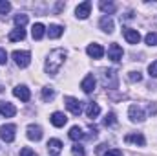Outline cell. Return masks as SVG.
<instances>
[{"label":"cell","mask_w":157,"mask_h":156,"mask_svg":"<svg viewBox=\"0 0 157 156\" xmlns=\"http://www.w3.org/2000/svg\"><path fill=\"white\" fill-rule=\"evenodd\" d=\"M64 59H66V50L57 48V50L49 51V55H48V59H46V64H44L46 74H49V76H57L59 70H60V66L64 64Z\"/></svg>","instance_id":"cell-1"},{"label":"cell","mask_w":157,"mask_h":156,"mask_svg":"<svg viewBox=\"0 0 157 156\" xmlns=\"http://www.w3.org/2000/svg\"><path fill=\"white\" fill-rule=\"evenodd\" d=\"M13 61H15V64L18 66V68H26V66H29V63H31V53L29 51H20V50H15L13 51Z\"/></svg>","instance_id":"cell-2"},{"label":"cell","mask_w":157,"mask_h":156,"mask_svg":"<svg viewBox=\"0 0 157 156\" xmlns=\"http://www.w3.org/2000/svg\"><path fill=\"white\" fill-rule=\"evenodd\" d=\"M117 72L115 70H102V86L104 88H117Z\"/></svg>","instance_id":"cell-3"},{"label":"cell","mask_w":157,"mask_h":156,"mask_svg":"<svg viewBox=\"0 0 157 156\" xmlns=\"http://www.w3.org/2000/svg\"><path fill=\"white\" fill-rule=\"evenodd\" d=\"M15 130H17V127H15L13 123L2 125V127H0V138H2L6 143H11V142L15 140Z\"/></svg>","instance_id":"cell-4"},{"label":"cell","mask_w":157,"mask_h":156,"mask_svg":"<svg viewBox=\"0 0 157 156\" xmlns=\"http://www.w3.org/2000/svg\"><path fill=\"white\" fill-rule=\"evenodd\" d=\"M128 117H130V121H133V123H143L144 121V110L139 107V105H132L130 109H128Z\"/></svg>","instance_id":"cell-5"},{"label":"cell","mask_w":157,"mask_h":156,"mask_svg":"<svg viewBox=\"0 0 157 156\" xmlns=\"http://www.w3.org/2000/svg\"><path fill=\"white\" fill-rule=\"evenodd\" d=\"M13 96H15V97H18L20 101H29L31 92H29V88H28V86L18 84V86H15V88H13Z\"/></svg>","instance_id":"cell-6"},{"label":"cell","mask_w":157,"mask_h":156,"mask_svg":"<svg viewBox=\"0 0 157 156\" xmlns=\"http://www.w3.org/2000/svg\"><path fill=\"white\" fill-rule=\"evenodd\" d=\"M90 11H91V2H90V0H86V2H82V4H78V6H77L75 15H77L80 20H84V18H88V17H90Z\"/></svg>","instance_id":"cell-7"},{"label":"cell","mask_w":157,"mask_h":156,"mask_svg":"<svg viewBox=\"0 0 157 156\" xmlns=\"http://www.w3.org/2000/svg\"><path fill=\"white\" fill-rule=\"evenodd\" d=\"M26 134H28V138L31 142H40L42 140V127H39V125H29L26 129Z\"/></svg>","instance_id":"cell-8"},{"label":"cell","mask_w":157,"mask_h":156,"mask_svg":"<svg viewBox=\"0 0 157 156\" xmlns=\"http://www.w3.org/2000/svg\"><path fill=\"white\" fill-rule=\"evenodd\" d=\"M66 107H68V110L73 116H78L82 112V105H80V101L75 99V97H66Z\"/></svg>","instance_id":"cell-9"},{"label":"cell","mask_w":157,"mask_h":156,"mask_svg":"<svg viewBox=\"0 0 157 156\" xmlns=\"http://www.w3.org/2000/svg\"><path fill=\"white\" fill-rule=\"evenodd\" d=\"M108 57L113 61V63H119L121 59H122V48L119 46V44H110V48H108Z\"/></svg>","instance_id":"cell-10"},{"label":"cell","mask_w":157,"mask_h":156,"mask_svg":"<svg viewBox=\"0 0 157 156\" xmlns=\"http://www.w3.org/2000/svg\"><path fill=\"white\" fill-rule=\"evenodd\" d=\"M86 53L90 55V57H93V59H101L102 55H104V48L101 46V44H90L88 48H86Z\"/></svg>","instance_id":"cell-11"},{"label":"cell","mask_w":157,"mask_h":156,"mask_svg":"<svg viewBox=\"0 0 157 156\" xmlns=\"http://www.w3.org/2000/svg\"><path fill=\"white\" fill-rule=\"evenodd\" d=\"M0 114L4 117H13L17 114V109L11 103H7V101H0Z\"/></svg>","instance_id":"cell-12"},{"label":"cell","mask_w":157,"mask_h":156,"mask_svg":"<svg viewBox=\"0 0 157 156\" xmlns=\"http://www.w3.org/2000/svg\"><path fill=\"white\" fill-rule=\"evenodd\" d=\"M124 142H126V143H135V145H139V147H143V145L146 143V140H144V136H143L141 132H135V134H126Z\"/></svg>","instance_id":"cell-13"},{"label":"cell","mask_w":157,"mask_h":156,"mask_svg":"<svg viewBox=\"0 0 157 156\" xmlns=\"http://www.w3.org/2000/svg\"><path fill=\"white\" fill-rule=\"evenodd\" d=\"M124 39L128 40L130 44H139L141 40V35L137 30H132V28H124Z\"/></svg>","instance_id":"cell-14"},{"label":"cell","mask_w":157,"mask_h":156,"mask_svg":"<svg viewBox=\"0 0 157 156\" xmlns=\"http://www.w3.org/2000/svg\"><path fill=\"white\" fill-rule=\"evenodd\" d=\"M80 88H82L86 94L93 92V90H95V77H93V76H86V77L82 79V83H80Z\"/></svg>","instance_id":"cell-15"},{"label":"cell","mask_w":157,"mask_h":156,"mask_svg":"<svg viewBox=\"0 0 157 156\" xmlns=\"http://www.w3.org/2000/svg\"><path fill=\"white\" fill-rule=\"evenodd\" d=\"M49 119H51V123L55 127H64L68 123V117H66V114H62V112H53Z\"/></svg>","instance_id":"cell-16"},{"label":"cell","mask_w":157,"mask_h":156,"mask_svg":"<svg viewBox=\"0 0 157 156\" xmlns=\"http://www.w3.org/2000/svg\"><path fill=\"white\" fill-rule=\"evenodd\" d=\"M99 7H101L102 13H106V17H110V15L115 13V9H117V6H115L113 2H106V0H101V2H99Z\"/></svg>","instance_id":"cell-17"},{"label":"cell","mask_w":157,"mask_h":156,"mask_svg":"<svg viewBox=\"0 0 157 156\" xmlns=\"http://www.w3.org/2000/svg\"><path fill=\"white\" fill-rule=\"evenodd\" d=\"M62 31H64V28L59 26V24H51V26L46 30V33H48L49 39H59V37L62 35Z\"/></svg>","instance_id":"cell-18"},{"label":"cell","mask_w":157,"mask_h":156,"mask_svg":"<svg viewBox=\"0 0 157 156\" xmlns=\"http://www.w3.org/2000/svg\"><path fill=\"white\" fill-rule=\"evenodd\" d=\"M7 39L11 40V42H17V40H24L26 39V30L24 28H15L9 35H7Z\"/></svg>","instance_id":"cell-19"},{"label":"cell","mask_w":157,"mask_h":156,"mask_svg":"<svg viewBox=\"0 0 157 156\" xmlns=\"http://www.w3.org/2000/svg\"><path fill=\"white\" fill-rule=\"evenodd\" d=\"M62 147H64V145H62V142H60V140H57V138H53V140H49V142H48V151H49V153H53V154H59V153L62 151Z\"/></svg>","instance_id":"cell-20"},{"label":"cell","mask_w":157,"mask_h":156,"mask_svg":"<svg viewBox=\"0 0 157 156\" xmlns=\"http://www.w3.org/2000/svg\"><path fill=\"white\" fill-rule=\"evenodd\" d=\"M44 33H46V26H44V24H40V22L33 24V28H31V35H33V39L40 40L42 37H44Z\"/></svg>","instance_id":"cell-21"},{"label":"cell","mask_w":157,"mask_h":156,"mask_svg":"<svg viewBox=\"0 0 157 156\" xmlns=\"http://www.w3.org/2000/svg\"><path fill=\"white\" fill-rule=\"evenodd\" d=\"M68 134H70V138H71L73 142H80V140H84V138H86V134H84V130H82L80 127H77V125H75V127H71Z\"/></svg>","instance_id":"cell-22"},{"label":"cell","mask_w":157,"mask_h":156,"mask_svg":"<svg viewBox=\"0 0 157 156\" xmlns=\"http://www.w3.org/2000/svg\"><path fill=\"white\" fill-rule=\"evenodd\" d=\"M101 114V107L97 105V103H86V116L88 117H97Z\"/></svg>","instance_id":"cell-23"},{"label":"cell","mask_w":157,"mask_h":156,"mask_svg":"<svg viewBox=\"0 0 157 156\" xmlns=\"http://www.w3.org/2000/svg\"><path fill=\"white\" fill-rule=\"evenodd\" d=\"M99 26H101L102 31L112 33V31H113V20H112V17H102L101 22H99Z\"/></svg>","instance_id":"cell-24"},{"label":"cell","mask_w":157,"mask_h":156,"mask_svg":"<svg viewBox=\"0 0 157 156\" xmlns=\"http://www.w3.org/2000/svg\"><path fill=\"white\" fill-rule=\"evenodd\" d=\"M53 97H55L53 86H44V88H42V99H44V101H51Z\"/></svg>","instance_id":"cell-25"},{"label":"cell","mask_w":157,"mask_h":156,"mask_svg":"<svg viewBox=\"0 0 157 156\" xmlns=\"http://www.w3.org/2000/svg\"><path fill=\"white\" fill-rule=\"evenodd\" d=\"M15 24H17V28H24L28 24V15L26 13H18L15 17Z\"/></svg>","instance_id":"cell-26"},{"label":"cell","mask_w":157,"mask_h":156,"mask_svg":"<svg viewBox=\"0 0 157 156\" xmlns=\"http://www.w3.org/2000/svg\"><path fill=\"white\" fill-rule=\"evenodd\" d=\"M144 42H146L148 46H157V33L155 31H150V33L144 37Z\"/></svg>","instance_id":"cell-27"},{"label":"cell","mask_w":157,"mask_h":156,"mask_svg":"<svg viewBox=\"0 0 157 156\" xmlns=\"http://www.w3.org/2000/svg\"><path fill=\"white\" fill-rule=\"evenodd\" d=\"M115 123H117V119H115V114H113V112L106 114V117H104V125H106V127H112V125H115Z\"/></svg>","instance_id":"cell-28"},{"label":"cell","mask_w":157,"mask_h":156,"mask_svg":"<svg viewBox=\"0 0 157 156\" xmlns=\"http://www.w3.org/2000/svg\"><path fill=\"white\" fill-rule=\"evenodd\" d=\"M9 11H11V4H9L7 0H0V13L6 15V13H9Z\"/></svg>","instance_id":"cell-29"},{"label":"cell","mask_w":157,"mask_h":156,"mask_svg":"<svg viewBox=\"0 0 157 156\" xmlns=\"http://www.w3.org/2000/svg\"><path fill=\"white\" fill-rule=\"evenodd\" d=\"M71 153H73V156H84L86 153H84V147L80 145V143H75L73 147H71Z\"/></svg>","instance_id":"cell-30"},{"label":"cell","mask_w":157,"mask_h":156,"mask_svg":"<svg viewBox=\"0 0 157 156\" xmlns=\"http://www.w3.org/2000/svg\"><path fill=\"white\" fill-rule=\"evenodd\" d=\"M128 79H130L132 83H139V81L143 79V76H141V72H130V74H128Z\"/></svg>","instance_id":"cell-31"},{"label":"cell","mask_w":157,"mask_h":156,"mask_svg":"<svg viewBox=\"0 0 157 156\" xmlns=\"http://www.w3.org/2000/svg\"><path fill=\"white\" fill-rule=\"evenodd\" d=\"M148 74H150V77H157V61H154L148 66Z\"/></svg>","instance_id":"cell-32"},{"label":"cell","mask_w":157,"mask_h":156,"mask_svg":"<svg viewBox=\"0 0 157 156\" xmlns=\"http://www.w3.org/2000/svg\"><path fill=\"white\" fill-rule=\"evenodd\" d=\"M104 156H122V151L121 149H108L104 153Z\"/></svg>","instance_id":"cell-33"},{"label":"cell","mask_w":157,"mask_h":156,"mask_svg":"<svg viewBox=\"0 0 157 156\" xmlns=\"http://www.w3.org/2000/svg\"><path fill=\"white\" fill-rule=\"evenodd\" d=\"M20 156H37V153H35V151H31L29 147H24V149L20 151Z\"/></svg>","instance_id":"cell-34"},{"label":"cell","mask_w":157,"mask_h":156,"mask_svg":"<svg viewBox=\"0 0 157 156\" xmlns=\"http://www.w3.org/2000/svg\"><path fill=\"white\" fill-rule=\"evenodd\" d=\"M6 63H7V51L0 48V64H6Z\"/></svg>","instance_id":"cell-35"}]
</instances>
